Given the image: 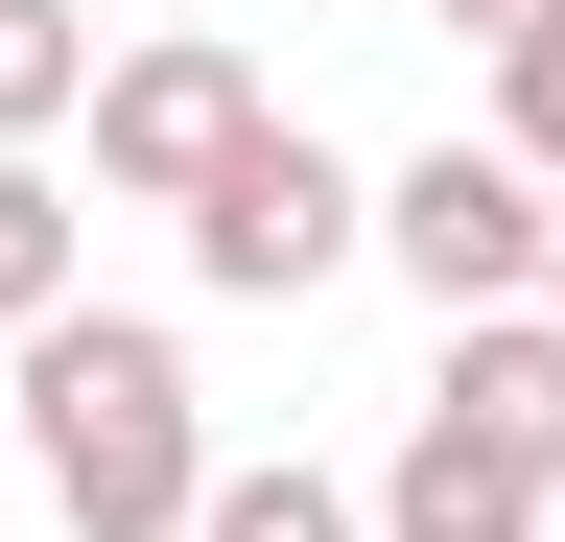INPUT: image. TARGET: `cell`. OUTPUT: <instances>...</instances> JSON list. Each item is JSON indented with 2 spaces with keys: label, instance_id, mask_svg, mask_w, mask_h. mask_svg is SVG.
Instances as JSON below:
<instances>
[{
  "label": "cell",
  "instance_id": "6da1fadb",
  "mask_svg": "<svg viewBox=\"0 0 565 542\" xmlns=\"http://www.w3.org/2000/svg\"><path fill=\"white\" fill-rule=\"evenodd\" d=\"M24 471L71 542H189L212 519V425H189V354L141 307H47L24 330Z\"/></svg>",
  "mask_w": 565,
  "mask_h": 542
},
{
  "label": "cell",
  "instance_id": "7a4b0ae2",
  "mask_svg": "<svg viewBox=\"0 0 565 542\" xmlns=\"http://www.w3.org/2000/svg\"><path fill=\"white\" fill-rule=\"evenodd\" d=\"M353 236H377V189H353V166L307 142V118H259V142L189 189V284H212V307H307Z\"/></svg>",
  "mask_w": 565,
  "mask_h": 542
},
{
  "label": "cell",
  "instance_id": "3957f363",
  "mask_svg": "<svg viewBox=\"0 0 565 542\" xmlns=\"http://www.w3.org/2000/svg\"><path fill=\"white\" fill-rule=\"evenodd\" d=\"M542 236H565V189H519L494 142H424V166L377 189V259H401V284L448 307V330H494V307H542Z\"/></svg>",
  "mask_w": 565,
  "mask_h": 542
},
{
  "label": "cell",
  "instance_id": "277c9868",
  "mask_svg": "<svg viewBox=\"0 0 565 542\" xmlns=\"http://www.w3.org/2000/svg\"><path fill=\"white\" fill-rule=\"evenodd\" d=\"M259 118H282V95L236 72V47H212V24H166V47H118V72H95V189H118V213H189V189L236 166Z\"/></svg>",
  "mask_w": 565,
  "mask_h": 542
},
{
  "label": "cell",
  "instance_id": "5b68a950",
  "mask_svg": "<svg viewBox=\"0 0 565 542\" xmlns=\"http://www.w3.org/2000/svg\"><path fill=\"white\" fill-rule=\"evenodd\" d=\"M542 519H565V496H542L519 448H471L448 401H424V425H401V471H377V542H542Z\"/></svg>",
  "mask_w": 565,
  "mask_h": 542
},
{
  "label": "cell",
  "instance_id": "8992f818",
  "mask_svg": "<svg viewBox=\"0 0 565 542\" xmlns=\"http://www.w3.org/2000/svg\"><path fill=\"white\" fill-rule=\"evenodd\" d=\"M424 401H448L471 448H519L542 496H565V307H494V330H448V378H424Z\"/></svg>",
  "mask_w": 565,
  "mask_h": 542
},
{
  "label": "cell",
  "instance_id": "52a82bcc",
  "mask_svg": "<svg viewBox=\"0 0 565 542\" xmlns=\"http://www.w3.org/2000/svg\"><path fill=\"white\" fill-rule=\"evenodd\" d=\"M47 118H95V24H71V0H0V166H24Z\"/></svg>",
  "mask_w": 565,
  "mask_h": 542
},
{
  "label": "cell",
  "instance_id": "ba28073f",
  "mask_svg": "<svg viewBox=\"0 0 565 542\" xmlns=\"http://www.w3.org/2000/svg\"><path fill=\"white\" fill-rule=\"evenodd\" d=\"M47 307H71V189H47V166H0V354H24Z\"/></svg>",
  "mask_w": 565,
  "mask_h": 542
},
{
  "label": "cell",
  "instance_id": "9c48e42d",
  "mask_svg": "<svg viewBox=\"0 0 565 542\" xmlns=\"http://www.w3.org/2000/svg\"><path fill=\"white\" fill-rule=\"evenodd\" d=\"M189 542H377V496H330V471H212Z\"/></svg>",
  "mask_w": 565,
  "mask_h": 542
},
{
  "label": "cell",
  "instance_id": "30bf717a",
  "mask_svg": "<svg viewBox=\"0 0 565 542\" xmlns=\"http://www.w3.org/2000/svg\"><path fill=\"white\" fill-rule=\"evenodd\" d=\"M494 166H519V189H565V24H519V47H494Z\"/></svg>",
  "mask_w": 565,
  "mask_h": 542
},
{
  "label": "cell",
  "instance_id": "8fae6325",
  "mask_svg": "<svg viewBox=\"0 0 565 542\" xmlns=\"http://www.w3.org/2000/svg\"><path fill=\"white\" fill-rule=\"evenodd\" d=\"M424 24H448V47H519V24H565V0H424Z\"/></svg>",
  "mask_w": 565,
  "mask_h": 542
},
{
  "label": "cell",
  "instance_id": "7c38bea8",
  "mask_svg": "<svg viewBox=\"0 0 565 542\" xmlns=\"http://www.w3.org/2000/svg\"><path fill=\"white\" fill-rule=\"evenodd\" d=\"M542 307H565V236H542Z\"/></svg>",
  "mask_w": 565,
  "mask_h": 542
}]
</instances>
